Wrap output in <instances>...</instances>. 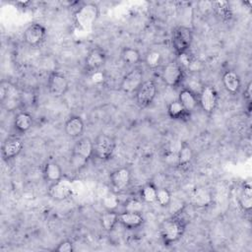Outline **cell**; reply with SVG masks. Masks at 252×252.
<instances>
[{"label":"cell","instance_id":"cell-32","mask_svg":"<svg viewBox=\"0 0 252 252\" xmlns=\"http://www.w3.org/2000/svg\"><path fill=\"white\" fill-rule=\"evenodd\" d=\"M102 206L105 211H116L119 206V199L114 194H107L102 198Z\"/></svg>","mask_w":252,"mask_h":252},{"label":"cell","instance_id":"cell-19","mask_svg":"<svg viewBox=\"0 0 252 252\" xmlns=\"http://www.w3.org/2000/svg\"><path fill=\"white\" fill-rule=\"evenodd\" d=\"M191 203L197 208H204L211 205L213 198L211 192L204 187H197L193 189L190 195Z\"/></svg>","mask_w":252,"mask_h":252},{"label":"cell","instance_id":"cell-36","mask_svg":"<svg viewBox=\"0 0 252 252\" xmlns=\"http://www.w3.org/2000/svg\"><path fill=\"white\" fill-rule=\"evenodd\" d=\"M243 97L246 100V102L248 103L249 107L251 104V99H252V83L249 82L248 85L246 86L245 90H244V94H243Z\"/></svg>","mask_w":252,"mask_h":252},{"label":"cell","instance_id":"cell-5","mask_svg":"<svg viewBox=\"0 0 252 252\" xmlns=\"http://www.w3.org/2000/svg\"><path fill=\"white\" fill-rule=\"evenodd\" d=\"M115 141L112 137L106 134H99L94 142V156L101 159H109L115 151Z\"/></svg>","mask_w":252,"mask_h":252},{"label":"cell","instance_id":"cell-3","mask_svg":"<svg viewBox=\"0 0 252 252\" xmlns=\"http://www.w3.org/2000/svg\"><path fill=\"white\" fill-rule=\"evenodd\" d=\"M98 7L94 3L82 5L74 14L76 25L83 31H91L98 18Z\"/></svg>","mask_w":252,"mask_h":252},{"label":"cell","instance_id":"cell-11","mask_svg":"<svg viewBox=\"0 0 252 252\" xmlns=\"http://www.w3.org/2000/svg\"><path fill=\"white\" fill-rule=\"evenodd\" d=\"M73 184L67 178H61L60 180L52 183L48 189V195L56 201H63L71 197L73 194Z\"/></svg>","mask_w":252,"mask_h":252},{"label":"cell","instance_id":"cell-22","mask_svg":"<svg viewBox=\"0 0 252 252\" xmlns=\"http://www.w3.org/2000/svg\"><path fill=\"white\" fill-rule=\"evenodd\" d=\"M167 114L171 119L187 121L190 119L191 112L187 111L179 100H173L167 105Z\"/></svg>","mask_w":252,"mask_h":252},{"label":"cell","instance_id":"cell-24","mask_svg":"<svg viewBox=\"0 0 252 252\" xmlns=\"http://www.w3.org/2000/svg\"><path fill=\"white\" fill-rule=\"evenodd\" d=\"M42 174L43 177L46 181L49 182H56L58 180H60L61 178H63V174H62V169L60 167V165L57 162L54 161H47L42 168Z\"/></svg>","mask_w":252,"mask_h":252},{"label":"cell","instance_id":"cell-34","mask_svg":"<svg viewBox=\"0 0 252 252\" xmlns=\"http://www.w3.org/2000/svg\"><path fill=\"white\" fill-rule=\"evenodd\" d=\"M143 210V203L136 199H130L125 204V211L141 213Z\"/></svg>","mask_w":252,"mask_h":252},{"label":"cell","instance_id":"cell-21","mask_svg":"<svg viewBox=\"0 0 252 252\" xmlns=\"http://www.w3.org/2000/svg\"><path fill=\"white\" fill-rule=\"evenodd\" d=\"M178 100L184 106V108L189 112H192L193 110H195L196 107L199 105L198 94H196L195 92L187 88H184L179 92Z\"/></svg>","mask_w":252,"mask_h":252},{"label":"cell","instance_id":"cell-30","mask_svg":"<svg viewBox=\"0 0 252 252\" xmlns=\"http://www.w3.org/2000/svg\"><path fill=\"white\" fill-rule=\"evenodd\" d=\"M157 192L158 188L153 183L149 182L142 187L140 196L145 203H154L157 201Z\"/></svg>","mask_w":252,"mask_h":252},{"label":"cell","instance_id":"cell-35","mask_svg":"<svg viewBox=\"0 0 252 252\" xmlns=\"http://www.w3.org/2000/svg\"><path fill=\"white\" fill-rule=\"evenodd\" d=\"M57 252H72L73 251V243L70 240H64L58 244V246L54 249Z\"/></svg>","mask_w":252,"mask_h":252},{"label":"cell","instance_id":"cell-18","mask_svg":"<svg viewBox=\"0 0 252 252\" xmlns=\"http://www.w3.org/2000/svg\"><path fill=\"white\" fill-rule=\"evenodd\" d=\"M193 160V150L187 142H182L177 155V166L181 170H188Z\"/></svg>","mask_w":252,"mask_h":252},{"label":"cell","instance_id":"cell-1","mask_svg":"<svg viewBox=\"0 0 252 252\" xmlns=\"http://www.w3.org/2000/svg\"><path fill=\"white\" fill-rule=\"evenodd\" d=\"M186 222L180 213L165 219L159 225L160 237L165 245H170L181 238L185 231Z\"/></svg>","mask_w":252,"mask_h":252},{"label":"cell","instance_id":"cell-6","mask_svg":"<svg viewBox=\"0 0 252 252\" xmlns=\"http://www.w3.org/2000/svg\"><path fill=\"white\" fill-rule=\"evenodd\" d=\"M161 79L167 86L176 88L184 79V69L177 61H171L163 67Z\"/></svg>","mask_w":252,"mask_h":252},{"label":"cell","instance_id":"cell-15","mask_svg":"<svg viewBox=\"0 0 252 252\" xmlns=\"http://www.w3.org/2000/svg\"><path fill=\"white\" fill-rule=\"evenodd\" d=\"M110 183L115 192L125 190L131 181V171L128 167H120L115 169L109 176Z\"/></svg>","mask_w":252,"mask_h":252},{"label":"cell","instance_id":"cell-37","mask_svg":"<svg viewBox=\"0 0 252 252\" xmlns=\"http://www.w3.org/2000/svg\"><path fill=\"white\" fill-rule=\"evenodd\" d=\"M91 78L94 84H101L104 81V74L100 71H94L92 73Z\"/></svg>","mask_w":252,"mask_h":252},{"label":"cell","instance_id":"cell-27","mask_svg":"<svg viewBox=\"0 0 252 252\" xmlns=\"http://www.w3.org/2000/svg\"><path fill=\"white\" fill-rule=\"evenodd\" d=\"M213 9L218 17H220L222 21H230L232 18V10L227 1H216L213 3Z\"/></svg>","mask_w":252,"mask_h":252},{"label":"cell","instance_id":"cell-29","mask_svg":"<svg viewBox=\"0 0 252 252\" xmlns=\"http://www.w3.org/2000/svg\"><path fill=\"white\" fill-rule=\"evenodd\" d=\"M121 58L127 65H136L141 61V53L133 47H125L121 51Z\"/></svg>","mask_w":252,"mask_h":252},{"label":"cell","instance_id":"cell-28","mask_svg":"<svg viewBox=\"0 0 252 252\" xmlns=\"http://www.w3.org/2000/svg\"><path fill=\"white\" fill-rule=\"evenodd\" d=\"M119 214L116 211H105L100 216V224L106 231H111L118 222Z\"/></svg>","mask_w":252,"mask_h":252},{"label":"cell","instance_id":"cell-8","mask_svg":"<svg viewBox=\"0 0 252 252\" xmlns=\"http://www.w3.org/2000/svg\"><path fill=\"white\" fill-rule=\"evenodd\" d=\"M0 94L2 104L8 110L17 107V104L20 101V93L13 84L3 81L0 86Z\"/></svg>","mask_w":252,"mask_h":252},{"label":"cell","instance_id":"cell-10","mask_svg":"<svg viewBox=\"0 0 252 252\" xmlns=\"http://www.w3.org/2000/svg\"><path fill=\"white\" fill-rule=\"evenodd\" d=\"M156 94H157V86L155 82L153 80L145 81L136 92L137 104L142 108L149 106L155 99Z\"/></svg>","mask_w":252,"mask_h":252},{"label":"cell","instance_id":"cell-17","mask_svg":"<svg viewBox=\"0 0 252 252\" xmlns=\"http://www.w3.org/2000/svg\"><path fill=\"white\" fill-rule=\"evenodd\" d=\"M118 222L128 229H135L144 223V217L141 213L124 211L118 216Z\"/></svg>","mask_w":252,"mask_h":252},{"label":"cell","instance_id":"cell-20","mask_svg":"<svg viewBox=\"0 0 252 252\" xmlns=\"http://www.w3.org/2000/svg\"><path fill=\"white\" fill-rule=\"evenodd\" d=\"M85 129L84 121L80 116H71L65 123V132L68 137L76 139L82 136Z\"/></svg>","mask_w":252,"mask_h":252},{"label":"cell","instance_id":"cell-26","mask_svg":"<svg viewBox=\"0 0 252 252\" xmlns=\"http://www.w3.org/2000/svg\"><path fill=\"white\" fill-rule=\"evenodd\" d=\"M239 206L245 212H249L252 208V187L249 181L245 182L242 186L238 199Z\"/></svg>","mask_w":252,"mask_h":252},{"label":"cell","instance_id":"cell-14","mask_svg":"<svg viewBox=\"0 0 252 252\" xmlns=\"http://www.w3.org/2000/svg\"><path fill=\"white\" fill-rule=\"evenodd\" d=\"M106 61V52L100 47H94L91 49L86 56L85 66L86 69L93 73L94 71H98Z\"/></svg>","mask_w":252,"mask_h":252},{"label":"cell","instance_id":"cell-4","mask_svg":"<svg viewBox=\"0 0 252 252\" xmlns=\"http://www.w3.org/2000/svg\"><path fill=\"white\" fill-rule=\"evenodd\" d=\"M193 41V32L188 27L180 26L176 28L172 34V47L177 55L190 49Z\"/></svg>","mask_w":252,"mask_h":252},{"label":"cell","instance_id":"cell-9","mask_svg":"<svg viewBox=\"0 0 252 252\" xmlns=\"http://www.w3.org/2000/svg\"><path fill=\"white\" fill-rule=\"evenodd\" d=\"M144 74L140 68H134L129 71L122 79L120 84V89L126 94L136 93L141 85L144 83L143 81Z\"/></svg>","mask_w":252,"mask_h":252},{"label":"cell","instance_id":"cell-23","mask_svg":"<svg viewBox=\"0 0 252 252\" xmlns=\"http://www.w3.org/2000/svg\"><path fill=\"white\" fill-rule=\"evenodd\" d=\"M222 84L225 90L230 94H237L241 87V81L239 76L232 70H228L223 73Z\"/></svg>","mask_w":252,"mask_h":252},{"label":"cell","instance_id":"cell-12","mask_svg":"<svg viewBox=\"0 0 252 252\" xmlns=\"http://www.w3.org/2000/svg\"><path fill=\"white\" fill-rule=\"evenodd\" d=\"M198 98L199 105L206 113L211 114L214 112L218 103V93L214 87L204 86L198 94Z\"/></svg>","mask_w":252,"mask_h":252},{"label":"cell","instance_id":"cell-25","mask_svg":"<svg viewBox=\"0 0 252 252\" xmlns=\"http://www.w3.org/2000/svg\"><path fill=\"white\" fill-rule=\"evenodd\" d=\"M32 126V117L26 111L19 112L14 119V127L20 133H26Z\"/></svg>","mask_w":252,"mask_h":252},{"label":"cell","instance_id":"cell-31","mask_svg":"<svg viewBox=\"0 0 252 252\" xmlns=\"http://www.w3.org/2000/svg\"><path fill=\"white\" fill-rule=\"evenodd\" d=\"M145 63L151 69H156L161 63V55L157 50L149 51L145 56Z\"/></svg>","mask_w":252,"mask_h":252},{"label":"cell","instance_id":"cell-2","mask_svg":"<svg viewBox=\"0 0 252 252\" xmlns=\"http://www.w3.org/2000/svg\"><path fill=\"white\" fill-rule=\"evenodd\" d=\"M94 155V142L87 137L79 139L73 147L70 163L77 170L83 168Z\"/></svg>","mask_w":252,"mask_h":252},{"label":"cell","instance_id":"cell-13","mask_svg":"<svg viewBox=\"0 0 252 252\" xmlns=\"http://www.w3.org/2000/svg\"><path fill=\"white\" fill-rule=\"evenodd\" d=\"M45 35V28L38 23H33L26 29L24 32V40L30 46H37L44 40Z\"/></svg>","mask_w":252,"mask_h":252},{"label":"cell","instance_id":"cell-16","mask_svg":"<svg viewBox=\"0 0 252 252\" xmlns=\"http://www.w3.org/2000/svg\"><path fill=\"white\" fill-rule=\"evenodd\" d=\"M24 144L21 138L13 136L9 137L5 140V142L2 145L1 154L4 160H9L17 157L21 151L23 150Z\"/></svg>","mask_w":252,"mask_h":252},{"label":"cell","instance_id":"cell-7","mask_svg":"<svg viewBox=\"0 0 252 252\" xmlns=\"http://www.w3.org/2000/svg\"><path fill=\"white\" fill-rule=\"evenodd\" d=\"M47 88L52 96L61 97L67 93L69 89V83L63 74L59 72H52L48 76Z\"/></svg>","mask_w":252,"mask_h":252},{"label":"cell","instance_id":"cell-33","mask_svg":"<svg viewBox=\"0 0 252 252\" xmlns=\"http://www.w3.org/2000/svg\"><path fill=\"white\" fill-rule=\"evenodd\" d=\"M171 201V194L166 188H158L157 192V201L159 206L167 207Z\"/></svg>","mask_w":252,"mask_h":252}]
</instances>
